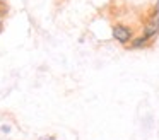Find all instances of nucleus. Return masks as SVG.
Listing matches in <instances>:
<instances>
[{
  "instance_id": "obj_1",
  "label": "nucleus",
  "mask_w": 159,
  "mask_h": 140,
  "mask_svg": "<svg viewBox=\"0 0 159 140\" xmlns=\"http://www.w3.org/2000/svg\"><path fill=\"white\" fill-rule=\"evenodd\" d=\"M111 34H113V39L118 41L120 44H130V41L135 38V31L132 29L130 26H127V24H121V22L115 24Z\"/></svg>"
},
{
  "instance_id": "obj_2",
  "label": "nucleus",
  "mask_w": 159,
  "mask_h": 140,
  "mask_svg": "<svg viewBox=\"0 0 159 140\" xmlns=\"http://www.w3.org/2000/svg\"><path fill=\"white\" fill-rule=\"evenodd\" d=\"M142 34L145 38H149V39H152V38H156L159 34V10L157 9H154L147 16L144 27H142Z\"/></svg>"
},
{
  "instance_id": "obj_3",
  "label": "nucleus",
  "mask_w": 159,
  "mask_h": 140,
  "mask_svg": "<svg viewBox=\"0 0 159 140\" xmlns=\"http://www.w3.org/2000/svg\"><path fill=\"white\" fill-rule=\"evenodd\" d=\"M151 41L149 38H145L144 34H139V36H135L134 39L130 41V44H128V48H132V50H142V48H147L151 46Z\"/></svg>"
},
{
  "instance_id": "obj_4",
  "label": "nucleus",
  "mask_w": 159,
  "mask_h": 140,
  "mask_svg": "<svg viewBox=\"0 0 159 140\" xmlns=\"http://www.w3.org/2000/svg\"><path fill=\"white\" fill-rule=\"evenodd\" d=\"M154 9H157V10H159V0L156 2V7H154Z\"/></svg>"
},
{
  "instance_id": "obj_5",
  "label": "nucleus",
  "mask_w": 159,
  "mask_h": 140,
  "mask_svg": "<svg viewBox=\"0 0 159 140\" xmlns=\"http://www.w3.org/2000/svg\"><path fill=\"white\" fill-rule=\"evenodd\" d=\"M0 29H2V16H0Z\"/></svg>"
},
{
  "instance_id": "obj_6",
  "label": "nucleus",
  "mask_w": 159,
  "mask_h": 140,
  "mask_svg": "<svg viewBox=\"0 0 159 140\" xmlns=\"http://www.w3.org/2000/svg\"><path fill=\"white\" fill-rule=\"evenodd\" d=\"M45 140H55V138H53V137H50V138H45Z\"/></svg>"
},
{
  "instance_id": "obj_7",
  "label": "nucleus",
  "mask_w": 159,
  "mask_h": 140,
  "mask_svg": "<svg viewBox=\"0 0 159 140\" xmlns=\"http://www.w3.org/2000/svg\"><path fill=\"white\" fill-rule=\"evenodd\" d=\"M0 2H4V0H0Z\"/></svg>"
}]
</instances>
